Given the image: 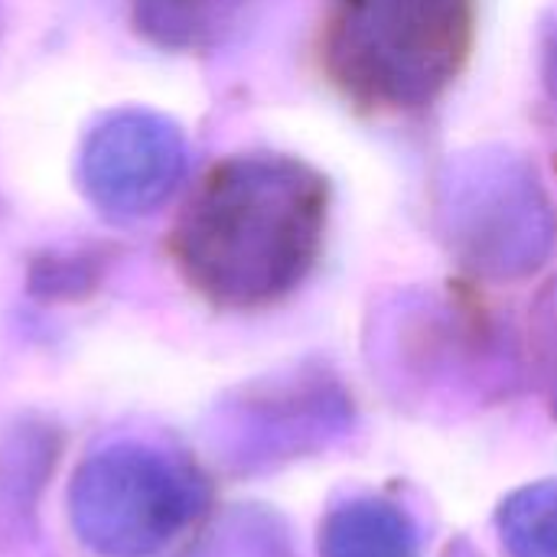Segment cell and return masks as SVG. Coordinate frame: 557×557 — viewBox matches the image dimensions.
<instances>
[{"label":"cell","instance_id":"cell-1","mask_svg":"<svg viewBox=\"0 0 557 557\" xmlns=\"http://www.w3.org/2000/svg\"><path fill=\"white\" fill-rule=\"evenodd\" d=\"M326 180L297 157L238 153L215 163L173 225L180 274L219 307L287 297L317 264Z\"/></svg>","mask_w":557,"mask_h":557},{"label":"cell","instance_id":"cell-2","mask_svg":"<svg viewBox=\"0 0 557 557\" xmlns=\"http://www.w3.org/2000/svg\"><path fill=\"white\" fill-rule=\"evenodd\" d=\"M473 23L476 0H333L326 69L362 104L424 108L460 75Z\"/></svg>","mask_w":557,"mask_h":557},{"label":"cell","instance_id":"cell-3","mask_svg":"<svg viewBox=\"0 0 557 557\" xmlns=\"http://www.w3.org/2000/svg\"><path fill=\"white\" fill-rule=\"evenodd\" d=\"M437 219L457 251L496 271L535 268L555 235L542 183L509 153L450 160L437 180Z\"/></svg>","mask_w":557,"mask_h":557},{"label":"cell","instance_id":"cell-4","mask_svg":"<svg viewBox=\"0 0 557 557\" xmlns=\"http://www.w3.org/2000/svg\"><path fill=\"white\" fill-rule=\"evenodd\" d=\"M189 170L176 121L150 108L108 111L78 147V186L114 222H134L173 199Z\"/></svg>","mask_w":557,"mask_h":557},{"label":"cell","instance_id":"cell-5","mask_svg":"<svg viewBox=\"0 0 557 557\" xmlns=\"http://www.w3.org/2000/svg\"><path fill=\"white\" fill-rule=\"evenodd\" d=\"M72 503L78 529L98 552L134 557L186 522L189 486L153 454L114 450L85 467Z\"/></svg>","mask_w":557,"mask_h":557},{"label":"cell","instance_id":"cell-6","mask_svg":"<svg viewBox=\"0 0 557 557\" xmlns=\"http://www.w3.org/2000/svg\"><path fill=\"white\" fill-rule=\"evenodd\" d=\"M255 0H131L134 29L170 52H196L225 39Z\"/></svg>","mask_w":557,"mask_h":557}]
</instances>
